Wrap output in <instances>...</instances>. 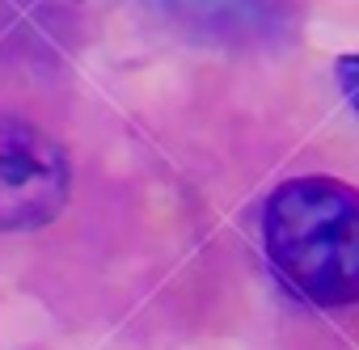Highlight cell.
<instances>
[{
    "instance_id": "obj_3",
    "label": "cell",
    "mask_w": 359,
    "mask_h": 350,
    "mask_svg": "<svg viewBox=\"0 0 359 350\" xmlns=\"http://www.w3.org/2000/svg\"><path fill=\"white\" fill-rule=\"evenodd\" d=\"M177 13H195V18H212V22H262V0H165Z\"/></svg>"
},
{
    "instance_id": "obj_2",
    "label": "cell",
    "mask_w": 359,
    "mask_h": 350,
    "mask_svg": "<svg viewBox=\"0 0 359 350\" xmlns=\"http://www.w3.org/2000/svg\"><path fill=\"white\" fill-rule=\"evenodd\" d=\"M64 148L22 118H0V232H34L68 203Z\"/></svg>"
},
{
    "instance_id": "obj_1",
    "label": "cell",
    "mask_w": 359,
    "mask_h": 350,
    "mask_svg": "<svg viewBox=\"0 0 359 350\" xmlns=\"http://www.w3.org/2000/svg\"><path fill=\"white\" fill-rule=\"evenodd\" d=\"M271 266L304 300L342 308L359 295V199L338 178H292L262 207Z\"/></svg>"
}]
</instances>
